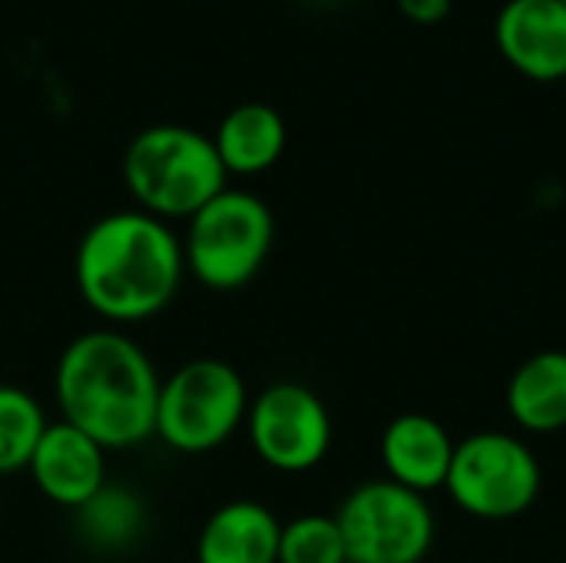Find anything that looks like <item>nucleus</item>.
<instances>
[{
	"label": "nucleus",
	"mask_w": 566,
	"mask_h": 563,
	"mask_svg": "<svg viewBox=\"0 0 566 563\" xmlns=\"http://www.w3.org/2000/svg\"><path fill=\"white\" fill-rule=\"evenodd\" d=\"M159 375L123 332L96 329L73 338L56 362V402L66 425L99 448L119 451L156 435Z\"/></svg>",
	"instance_id": "nucleus-1"
},
{
	"label": "nucleus",
	"mask_w": 566,
	"mask_h": 563,
	"mask_svg": "<svg viewBox=\"0 0 566 563\" xmlns=\"http://www.w3.org/2000/svg\"><path fill=\"white\" fill-rule=\"evenodd\" d=\"M182 272V242L163 219L143 209L96 219L76 249L80 295L109 322H143L163 312L176 299Z\"/></svg>",
	"instance_id": "nucleus-2"
},
{
	"label": "nucleus",
	"mask_w": 566,
	"mask_h": 563,
	"mask_svg": "<svg viewBox=\"0 0 566 563\" xmlns=\"http://www.w3.org/2000/svg\"><path fill=\"white\" fill-rule=\"evenodd\" d=\"M226 166L212 136L156 123L136 133L123 156V183L143 212L156 219H192L226 189Z\"/></svg>",
	"instance_id": "nucleus-3"
},
{
	"label": "nucleus",
	"mask_w": 566,
	"mask_h": 563,
	"mask_svg": "<svg viewBox=\"0 0 566 563\" xmlns=\"http://www.w3.org/2000/svg\"><path fill=\"white\" fill-rule=\"evenodd\" d=\"M275 242V219L265 199L245 189H222L209 199L186 229V269L216 292H232L252 282Z\"/></svg>",
	"instance_id": "nucleus-4"
},
{
	"label": "nucleus",
	"mask_w": 566,
	"mask_h": 563,
	"mask_svg": "<svg viewBox=\"0 0 566 563\" xmlns=\"http://www.w3.org/2000/svg\"><path fill=\"white\" fill-rule=\"evenodd\" d=\"M541 488L544 468L521 435L474 431L454 445L444 491L468 518L514 521L537 504Z\"/></svg>",
	"instance_id": "nucleus-5"
},
{
	"label": "nucleus",
	"mask_w": 566,
	"mask_h": 563,
	"mask_svg": "<svg viewBox=\"0 0 566 563\" xmlns=\"http://www.w3.org/2000/svg\"><path fill=\"white\" fill-rule=\"evenodd\" d=\"M249 392L242 375L219 358H196L159 385L156 435L182 455H206L245 421Z\"/></svg>",
	"instance_id": "nucleus-6"
},
{
	"label": "nucleus",
	"mask_w": 566,
	"mask_h": 563,
	"mask_svg": "<svg viewBox=\"0 0 566 563\" xmlns=\"http://www.w3.org/2000/svg\"><path fill=\"white\" fill-rule=\"evenodd\" d=\"M335 521L352 563H421L438 538L428 498L388 478L358 484Z\"/></svg>",
	"instance_id": "nucleus-7"
},
{
	"label": "nucleus",
	"mask_w": 566,
	"mask_h": 563,
	"mask_svg": "<svg viewBox=\"0 0 566 563\" xmlns=\"http://www.w3.org/2000/svg\"><path fill=\"white\" fill-rule=\"evenodd\" d=\"M245 425L252 451L282 475L318 468L332 448V415L325 402L298 382H279L255 395Z\"/></svg>",
	"instance_id": "nucleus-8"
},
{
	"label": "nucleus",
	"mask_w": 566,
	"mask_h": 563,
	"mask_svg": "<svg viewBox=\"0 0 566 563\" xmlns=\"http://www.w3.org/2000/svg\"><path fill=\"white\" fill-rule=\"evenodd\" d=\"M501 56L527 80L564 83L566 3L560 0H507L494 20Z\"/></svg>",
	"instance_id": "nucleus-9"
},
{
	"label": "nucleus",
	"mask_w": 566,
	"mask_h": 563,
	"mask_svg": "<svg viewBox=\"0 0 566 563\" xmlns=\"http://www.w3.org/2000/svg\"><path fill=\"white\" fill-rule=\"evenodd\" d=\"M27 468L46 501L76 511L106 484V448L80 428L56 421L46 425Z\"/></svg>",
	"instance_id": "nucleus-10"
},
{
	"label": "nucleus",
	"mask_w": 566,
	"mask_h": 563,
	"mask_svg": "<svg viewBox=\"0 0 566 563\" xmlns=\"http://www.w3.org/2000/svg\"><path fill=\"white\" fill-rule=\"evenodd\" d=\"M454 445L448 428L421 411H408L398 415L385 435H381V465L388 481L415 491V494H431V491H444L448 471H451V458H454Z\"/></svg>",
	"instance_id": "nucleus-11"
},
{
	"label": "nucleus",
	"mask_w": 566,
	"mask_h": 563,
	"mask_svg": "<svg viewBox=\"0 0 566 563\" xmlns=\"http://www.w3.org/2000/svg\"><path fill=\"white\" fill-rule=\"evenodd\" d=\"M279 518L259 501L222 504L199 531L196 563H279Z\"/></svg>",
	"instance_id": "nucleus-12"
},
{
	"label": "nucleus",
	"mask_w": 566,
	"mask_h": 563,
	"mask_svg": "<svg viewBox=\"0 0 566 563\" xmlns=\"http://www.w3.org/2000/svg\"><path fill=\"white\" fill-rule=\"evenodd\" d=\"M507 415L527 435H557L566 428V352L531 355L507 382Z\"/></svg>",
	"instance_id": "nucleus-13"
},
{
	"label": "nucleus",
	"mask_w": 566,
	"mask_h": 563,
	"mask_svg": "<svg viewBox=\"0 0 566 563\" xmlns=\"http://www.w3.org/2000/svg\"><path fill=\"white\" fill-rule=\"evenodd\" d=\"M212 143H216V153H219L226 173L259 176L282 159L285 143H289V129H285V119L275 106L239 103L222 116Z\"/></svg>",
	"instance_id": "nucleus-14"
},
{
	"label": "nucleus",
	"mask_w": 566,
	"mask_h": 563,
	"mask_svg": "<svg viewBox=\"0 0 566 563\" xmlns=\"http://www.w3.org/2000/svg\"><path fill=\"white\" fill-rule=\"evenodd\" d=\"M76 524L86 544L99 551H126L146 531V508L129 488L106 481L86 504L76 508Z\"/></svg>",
	"instance_id": "nucleus-15"
},
{
	"label": "nucleus",
	"mask_w": 566,
	"mask_h": 563,
	"mask_svg": "<svg viewBox=\"0 0 566 563\" xmlns=\"http://www.w3.org/2000/svg\"><path fill=\"white\" fill-rule=\"evenodd\" d=\"M46 425L50 421L30 392L0 385V475H13L30 465Z\"/></svg>",
	"instance_id": "nucleus-16"
},
{
	"label": "nucleus",
	"mask_w": 566,
	"mask_h": 563,
	"mask_svg": "<svg viewBox=\"0 0 566 563\" xmlns=\"http://www.w3.org/2000/svg\"><path fill=\"white\" fill-rule=\"evenodd\" d=\"M279 563H348L338 521L332 514H302L282 524Z\"/></svg>",
	"instance_id": "nucleus-17"
},
{
	"label": "nucleus",
	"mask_w": 566,
	"mask_h": 563,
	"mask_svg": "<svg viewBox=\"0 0 566 563\" xmlns=\"http://www.w3.org/2000/svg\"><path fill=\"white\" fill-rule=\"evenodd\" d=\"M451 7H454V0H398L401 17H408L411 23H421V27H434V23L448 20Z\"/></svg>",
	"instance_id": "nucleus-18"
},
{
	"label": "nucleus",
	"mask_w": 566,
	"mask_h": 563,
	"mask_svg": "<svg viewBox=\"0 0 566 563\" xmlns=\"http://www.w3.org/2000/svg\"><path fill=\"white\" fill-rule=\"evenodd\" d=\"M564 90H566V76H564Z\"/></svg>",
	"instance_id": "nucleus-19"
},
{
	"label": "nucleus",
	"mask_w": 566,
	"mask_h": 563,
	"mask_svg": "<svg viewBox=\"0 0 566 563\" xmlns=\"http://www.w3.org/2000/svg\"><path fill=\"white\" fill-rule=\"evenodd\" d=\"M560 3H566V0H560Z\"/></svg>",
	"instance_id": "nucleus-20"
},
{
	"label": "nucleus",
	"mask_w": 566,
	"mask_h": 563,
	"mask_svg": "<svg viewBox=\"0 0 566 563\" xmlns=\"http://www.w3.org/2000/svg\"><path fill=\"white\" fill-rule=\"evenodd\" d=\"M348 563H352V561H348Z\"/></svg>",
	"instance_id": "nucleus-21"
}]
</instances>
